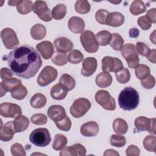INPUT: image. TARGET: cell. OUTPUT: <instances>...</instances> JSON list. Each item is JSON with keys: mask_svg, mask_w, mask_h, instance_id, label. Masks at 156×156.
I'll use <instances>...</instances> for the list:
<instances>
[{"mask_svg": "<svg viewBox=\"0 0 156 156\" xmlns=\"http://www.w3.org/2000/svg\"><path fill=\"white\" fill-rule=\"evenodd\" d=\"M15 130L13 127V121H9L1 127L0 140L3 141H9L13 136Z\"/></svg>", "mask_w": 156, "mask_h": 156, "instance_id": "19", "label": "cell"}, {"mask_svg": "<svg viewBox=\"0 0 156 156\" xmlns=\"http://www.w3.org/2000/svg\"><path fill=\"white\" fill-rule=\"evenodd\" d=\"M87 152L85 147L80 143H76L72 146L65 147L60 153V156H83Z\"/></svg>", "mask_w": 156, "mask_h": 156, "instance_id": "13", "label": "cell"}, {"mask_svg": "<svg viewBox=\"0 0 156 156\" xmlns=\"http://www.w3.org/2000/svg\"><path fill=\"white\" fill-rule=\"evenodd\" d=\"M140 31L137 28L133 27L129 30V37L131 38H136L139 36Z\"/></svg>", "mask_w": 156, "mask_h": 156, "instance_id": "58", "label": "cell"}, {"mask_svg": "<svg viewBox=\"0 0 156 156\" xmlns=\"http://www.w3.org/2000/svg\"><path fill=\"white\" fill-rule=\"evenodd\" d=\"M104 156H106V155H119V154L115 150L109 149L105 151V152L104 153Z\"/></svg>", "mask_w": 156, "mask_h": 156, "instance_id": "59", "label": "cell"}, {"mask_svg": "<svg viewBox=\"0 0 156 156\" xmlns=\"http://www.w3.org/2000/svg\"><path fill=\"white\" fill-rule=\"evenodd\" d=\"M21 113V107L16 104L3 102L0 105V115L3 117L15 118Z\"/></svg>", "mask_w": 156, "mask_h": 156, "instance_id": "11", "label": "cell"}, {"mask_svg": "<svg viewBox=\"0 0 156 156\" xmlns=\"http://www.w3.org/2000/svg\"><path fill=\"white\" fill-rule=\"evenodd\" d=\"M30 141L38 147H46L51 141L49 130L46 128H38L34 130L30 136Z\"/></svg>", "mask_w": 156, "mask_h": 156, "instance_id": "3", "label": "cell"}, {"mask_svg": "<svg viewBox=\"0 0 156 156\" xmlns=\"http://www.w3.org/2000/svg\"><path fill=\"white\" fill-rule=\"evenodd\" d=\"M83 55L82 53L76 49L73 50L68 55V61L73 64H78L83 60Z\"/></svg>", "mask_w": 156, "mask_h": 156, "instance_id": "41", "label": "cell"}, {"mask_svg": "<svg viewBox=\"0 0 156 156\" xmlns=\"http://www.w3.org/2000/svg\"><path fill=\"white\" fill-rule=\"evenodd\" d=\"M130 12L133 15H138L143 13L146 10V6L143 1H133L130 6Z\"/></svg>", "mask_w": 156, "mask_h": 156, "instance_id": "29", "label": "cell"}, {"mask_svg": "<svg viewBox=\"0 0 156 156\" xmlns=\"http://www.w3.org/2000/svg\"><path fill=\"white\" fill-rule=\"evenodd\" d=\"M68 90L61 83L54 85L51 90V96L55 100L63 99L67 95Z\"/></svg>", "mask_w": 156, "mask_h": 156, "instance_id": "23", "label": "cell"}, {"mask_svg": "<svg viewBox=\"0 0 156 156\" xmlns=\"http://www.w3.org/2000/svg\"><path fill=\"white\" fill-rule=\"evenodd\" d=\"M58 73L56 69L51 66H46L39 74L37 83L41 87H45L54 81L57 77Z\"/></svg>", "mask_w": 156, "mask_h": 156, "instance_id": "6", "label": "cell"}, {"mask_svg": "<svg viewBox=\"0 0 156 156\" xmlns=\"http://www.w3.org/2000/svg\"><path fill=\"white\" fill-rule=\"evenodd\" d=\"M47 113L48 117L54 122L62 121L66 116L65 108L59 105H51L48 109Z\"/></svg>", "mask_w": 156, "mask_h": 156, "instance_id": "14", "label": "cell"}, {"mask_svg": "<svg viewBox=\"0 0 156 156\" xmlns=\"http://www.w3.org/2000/svg\"><path fill=\"white\" fill-rule=\"evenodd\" d=\"M36 48L41 55L42 57L45 60L50 58L54 51L53 44L49 41H43L38 43L36 46Z\"/></svg>", "mask_w": 156, "mask_h": 156, "instance_id": "16", "label": "cell"}, {"mask_svg": "<svg viewBox=\"0 0 156 156\" xmlns=\"http://www.w3.org/2000/svg\"><path fill=\"white\" fill-rule=\"evenodd\" d=\"M10 151L13 156H25L26 155L23 146L18 143L13 144L11 146Z\"/></svg>", "mask_w": 156, "mask_h": 156, "instance_id": "46", "label": "cell"}, {"mask_svg": "<svg viewBox=\"0 0 156 156\" xmlns=\"http://www.w3.org/2000/svg\"><path fill=\"white\" fill-rule=\"evenodd\" d=\"M1 37L4 46L7 49H12L19 44L17 35L11 28L3 29L1 32Z\"/></svg>", "mask_w": 156, "mask_h": 156, "instance_id": "8", "label": "cell"}, {"mask_svg": "<svg viewBox=\"0 0 156 156\" xmlns=\"http://www.w3.org/2000/svg\"><path fill=\"white\" fill-rule=\"evenodd\" d=\"M54 46L57 51L66 53L73 48V43L68 38L63 37H58L54 40Z\"/></svg>", "mask_w": 156, "mask_h": 156, "instance_id": "18", "label": "cell"}, {"mask_svg": "<svg viewBox=\"0 0 156 156\" xmlns=\"http://www.w3.org/2000/svg\"><path fill=\"white\" fill-rule=\"evenodd\" d=\"M112 34L107 30H101L96 35V39L98 44L101 46H106L110 44Z\"/></svg>", "mask_w": 156, "mask_h": 156, "instance_id": "31", "label": "cell"}, {"mask_svg": "<svg viewBox=\"0 0 156 156\" xmlns=\"http://www.w3.org/2000/svg\"><path fill=\"white\" fill-rule=\"evenodd\" d=\"M124 16L120 12H113L110 13L106 20V24L112 27H119L124 22Z\"/></svg>", "mask_w": 156, "mask_h": 156, "instance_id": "21", "label": "cell"}, {"mask_svg": "<svg viewBox=\"0 0 156 156\" xmlns=\"http://www.w3.org/2000/svg\"><path fill=\"white\" fill-rule=\"evenodd\" d=\"M66 137L62 134H56L54 138L52 148L55 151H60L65 147L67 144Z\"/></svg>", "mask_w": 156, "mask_h": 156, "instance_id": "30", "label": "cell"}, {"mask_svg": "<svg viewBox=\"0 0 156 156\" xmlns=\"http://www.w3.org/2000/svg\"><path fill=\"white\" fill-rule=\"evenodd\" d=\"M48 118L43 113H37L33 115L30 118V122L35 125H44L47 122Z\"/></svg>", "mask_w": 156, "mask_h": 156, "instance_id": "44", "label": "cell"}, {"mask_svg": "<svg viewBox=\"0 0 156 156\" xmlns=\"http://www.w3.org/2000/svg\"><path fill=\"white\" fill-rule=\"evenodd\" d=\"M32 10L40 19L44 21H50L52 19L51 12L48 7L46 2L43 1H36L33 5Z\"/></svg>", "mask_w": 156, "mask_h": 156, "instance_id": "10", "label": "cell"}, {"mask_svg": "<svg viewBox=\"0 0 156 156\" xmlns=\"http://www.w3.org/2000/svg\"><path fill=\"white\" fill-rule=\"evenodd\" d=\"M136 51L138 52V54H140V55L144 56V57H147V55H148L149 51H150V49L143 42H138L136 43Z\"/></svg>", "mask_w": 156, "mask_h": 156, "instance_id": "52", "label": "cell"}, {"mask_svg": "<svg viewBox=\"0 0 156 156\" xmlns=\"http://www.w3.org/2000/svg\"><path fill=\"white\" fill-rule=\"evenodd\" d=\"M60 83L62 84L68 91H71L76 86L75 80L73 77L68 74H63L60 78Z\"/></svg>", "mask_w": 156, "mask_h": 156, "instance_id": "34", "label": "cell"}, {"mask_svg": "<svg viewBox=\"0 0 156 156\" xmlns=\"http://www.w3.org/2000/svg\"><path fill=\"white\" fill-rule=\"evenodd\" d=\"M135 69V75L140 80H143L150 75V68L147 65L143 64L138 65Z\"/></svg>", "mask_w": 156, "mask_h": 156, "instance_id": "35", "label": "cell"}, {"mask_svg": "<svg viewBox=\"0 0 156 156\" xmlns=\"http://www.w3.org/2000/svg\"><path fill=\"white\" fill-rule=\"evenodd\" d=\"M13 73L10 70V69H9L7 68H2L1 69V78L4 79H7L9 78L13 77Z\"/></svg>", "mask_w": 156, "mask_h": 156, "instance_id": "54", "label": "cell"}, {"mask_svg": "<svg viewBox=\"0 0 156 156\" xmlns=\"http://www.w3.org/2000/svg\"><path fill=\"white\" fill-rule=\"evenodd\" d=\"M97 60L94 57H87L83 60L81 74L83 76L88 77L91 76L96 70Z\"/></svg>", "mask_w": 156, "mask_h": 156, "instance_id": "15", "label": "cell"}, {"mask_svg": "<svg viewBox=\"0 0 156 156\" xmlns=\"http://www.w3.org/2000/svg\"><path fill=\"white\" fill-rule=\"evenodd\" d=\"M122 68V62L118 58L105 56L102 60V69L104 72H114L116 73Z\"/></svg>", "mask_w": 156, "mask_h": 156, "instance_id": "9", "label": "cell"}, {"mask_svg": "<svg viewBox=\"0 0 156 156\" xmlns=\"http://www.w3.org/2000/svg\"><path fill=\"white\" fill-rule=\"evenodd\" d=\"M124 40L119 34L114 33L112 35V38L109 44L114 50L120 51L122 48Z\"/></svg>", "mask_w": 156, "mask_h": 156, "instance_id": "33", "label": "cell"}, {"mask_svg": "<svg viewBox=\"0 0 156 156\" xmlns=\"http://www.w3.org/2000/svg\"><path fill=\"white\" fill-rule=\"evenodd\" d=\"M68 55L64 52H61L56 51L54 55L51 58V61L55 65L63 66L67 63L68 62Z\"/></svg>", "mask_w": 156, "mask_h": 156, "instance_id": "37", "label": "cell"}, {"mask_svg": "<svg viewBox=\"0 0 156 156\" xmlns=\"http://www.w3.org/2000/svg\"><path fill=\"white\" fill-rule=\"evenodd\" d=\"M147 132L151 134L155 135V133H156V132H155V118L151 119L150 125H149V127L147 130Z\"/></svg>", "mask_w": 156, "mask_h": 156, "instance_id": "56", "label": "cell"}, {"mask_svg": "<svg viewBox=\"0 0 156 156\" xmlns=\"http://www.w3.org/2000/svg\"><path fill=\"white\" fill-rule=\"evenodd\" d=\"M69 29L76 34L83 32L85 29L84 21L80 17L72 16L68 21Z\"/></svg>", "mask_w": 156, "mask_h": 156, "instance_id": "20", "label": "cell"}, {"mask_svg": "<svg viewBox=\"0 0 156 156\" xmlns=\"http://www.w3.org/2000/svg\"><path fill=\"white\" fill-rule=\"evenodd\" d=\"M151 119L144 116H139L135 119V126L136 132H143L148 130Z\"/></svg>", "mask_w": 156, "mask_h": 156, "instance_id": "28", "label": "cell"}, {"mask_svg": "<svg viewBox=\"0 0 156 156\" xmlns=\"http://www.w3.org/2000/svg\"><path fill=\"white\" fill-rule=\"evenodd\" d=\"M46 34V27L41 24H35L30 29V35L34 40H40L44 38Z\"/></svg>", "mask_w": 156, "mask_h": 156, "instance_id": "25", "label": "cell"}, {"mask_svg": "<svg viewBox=\"0 0 156 156\" xmlns=\"http://www.w3.org/2000/svg\"><path fill=\"white\" fill-rule=\"evenodd\" d=\"M29 125V120L24 115H19L16 116L13 121V127L15 133L21 132L26 130Z\"/></svg>", "mask_w": 156, "mask_h": 156, "instance_id": "22", "label": "cell"}, {"mask_svg": "<svg viewBox=\"0 0 156 156\" xmlns=\"http://www.w3.org/2000/svg\"><path fill=\"white\" fill-rule=\"evenodd\" d=\"M27 94V90L26 87L24 85H21L20 87L16 90L11 92V96L14 99L17 100L23 99Z\"/></svg>", "mask_w": 156, "mask_h": 156, "instance_id": "43", "label": "cell"}, {"mask_svg": "<svg viewBox=\"0 0 156 156\" xmlns=\"http://www.w3.org/2000/svg\"><path fill=\"white\" fill-rule=\"evenodd\" d=\"M91 102L86 98H80L76 99L70 107L71 115L76 118L83 116L91 108Z\"/></svg>", "mask_w": 156, "mask_h": 156, "instance_id": "4", "label": "cell"}, {"mask_svg": "<svg viewBox=\"0 0 156 156\" xmlns=\"http://www.w3.org/2000/svg\"><path fill=\"white\" fill-rule=\"evenodd\" d=\"M141 85L146 89L152 88L155 84V79L153 76L149 75L146 78L141 80Z\"/></svg>", "mask_w": 156, "mask_h": 156, "instance_id": "51", "label": "cell"}, {"mask_svg": "<svg viewBox=\"0 0 156 156\" xmlns=\"http://www.w3.org/2000/svg\"><path fill=\"white\" fill-rule=\"evenodd\" d=\"M113 129L115 133L119 135L126 134L128 130V125L125 120L116 118L113 122Z\"/></svg>", "mask_w": 156, "mask_h": 156, "instance_id": "26", "label": "cell"}, {"mask_svg": "<svg viewBox=\"0 0 156 156\" xmlns=\"http://www.w3.org/2000/svg\"><path fill=\"white\" fill-rule=\"evenodd\" d=\"M140 102V96L135 89L129 87L123 89L118 96V104L124 110L135 109Z\"/></svg>", "mask_w": 156, "mask_h": 156, "instance_id": "2", "label": "cell"}, {"mask_svg": "<svg viewBox=\"0 0 156 156\" xmlns=\"http://www.w3.org/2000/svg\"><path fill=\"white\" fill-rule=\"evenodd\" d=\"M22 2V1H8V4L11 6H14V5H18L19 4H20Z\"/></svg>", "mask_w": 156, "mask_h": 156, "instance_id": "60", "label": "cell"}, {"mask_svg": "<svg viewBox=\"0 0 156 156\" xmlns=\"http://www.w3.org/2000/svg\"><path fill=\"white\" fill-rule=\"evenodd\" d=\"M30 104L34 108H41L46 105V98L45 96L41 93H36L31 98Z\"/></svg>", "mask_w": 156, "mask_h": 156, "instance_id": "27", "label": "cell"}, {"mask_svg": "<svg viewBox=\"0 0 156 156\" xmlns=\"http://www.w3.org/2000/svg\"><path fill=\"white\" fill-rule=\"evenodd\" d=\"M155 54H156V50L155 49L150 50L148 55H147V58L148 60L152 63H155Z\"/></svg>", "mask_w": 156, "mask_h": 156, "instance_id": "57", "label": "cell"}, {"mask_svg": "<svg viewBox=\"0 0 156 156\" xmlns=\"http://www.w3.org/2000/svg\"><path fill=\"white\" fill-rule=\"evenodd\" d=\"M128 66L130 68H135L139 65V57L138 53L132 54L125 58Z\"/></svg>", "mask_w": 156, "mask_h": 156, "instance_id": "47", "label": "cell"}, {"mask_svg": "<svg viewBox=\"0 0 156 156\" xmlns=\"http://www.w3.org/2000/svg\"><path fill=\"white\" fill-rule=\"evenodd\" d=\"M121 51V54L124 58L132 54L138 53L136 51L135 46L131 43L126 44L124 46H122Z\"/></svg>", "mask_w": 156, "mask_h": 156, "instance_id": "49", "label": "cell"}, {"mask_svg": "<svg viewBox=\"0 0 156 156\" xmlns=\"http://www.w3.org/2000/svg\"><path fill=\"white\" fill-rule=\"evenodd\" d=\"M115 74L116 80L120 83H126L128 82L130 79V73L129 69L126 68H122L121 71Z\"/></svg>", "mask_w": 156, "mask_h": 156, "instance_id": "40", "label": "cell"}, {"mask_svg": "<svg viewBox=\"0 0 156 156\" xmlns=\"http://www.w3.org/2000/svg\"><path fill=\"white\" fill-rule=\"evenodd\" d=\"M155 14H156V9L153 8L150 10H149L146 13V16L150 20L152 23H155L156 20H155Z\"/></svg>", "mask_w": 156, "mask_h": 156, "instance_id": "55", "label": "cell"}, {"mask_svg": "<svg viewBox=\"0 0 156 156\" xmlns=\"http://www.w3.org/2000/svg\"><path fill=\"white\" fill-rule=\"evenodd\" d=\"M137 23L143 30H148L152 26L151 21L146 15L141 16L140 18H138Z\"/></svg>", "mask_w": 156, "mask_h": 156, "instance_id": "50", "label": "cell"}, {"mask_svg": "<svg viewBox=\"0 0 156 156\" xmlns=\"http://www.w3.org/2000/svg\"><path fill=\"white\" fill-rule=\"evenodd\" d=\"M140 151L139 148L135 145H130L126 149V154L127 156H138L140 155Z\"/></svg>", "mask_w": 156, "mask_h": 156, "instance_id": "53", "label": "cell"}, {"mask_svg": "<svg viewBox=\"0 0 156 156\" xmlns=\"http://www.w3.org/2000/svg\"><path fill=\"white\" fill-rule=\"evenodd\" d=\"M21 80L12 77L4 79L0 83L1 86V97L6 93L7 91L12 92L21 86Z\"/></svg>", "mask_w": 156, "mask_h": 156, "instance_id": "12", "label": "cell"}, {"mask_svg": "<svg viewBox=\"0 0 156 156\" xmlns=\"http://www.w3.org/2000/svg\"><path fill=\"white\" fill-rule=\"evenodd\" d=\"M96 84L100 88L109 87L112 83V77L107 72L100 73L96 77Z\"/></svg>", "mask_w": 156, "mask_h": 156, "instance_id": "24", "label": "cell"}, {"mask_svg": "<svg viewBox=\"0 0 156 156\" xmlns=\"http://www.w3.org/2000/svg\"><path fill=\"white\" fill-rule=\"evenodd\" d=\"M155 30L150 35V40L155 44Z\"/></svg>", "mask_w": 156, "mask_h": 156, "instance_id": "61", "label": "cell"}, {"mask_svg": "<svg viewBox=\"0 0 156 156\" xmlns=\"http://www.w3.org/2000/svg\"><path fill=\"white\" fill-rule=\"evenodd\" d=\"M55 124L58 129L65 132L69 130L71 127V121L67 116L62 121L56 122Z\"/></svg>", "mask_w": 156, "mask_h": 156, "instance_id": "45", "label": "cell"}, {"mask_svg": "<svg viewBox=\"0 0 156 156\" xmlns=\"http://www.w3.org/2000/svg\"><path fill=\"white\" fill-rule=\"evenodd\" d=\"M74 8L77 13L80 14H86L90 12L91 6L88 1L79 0L76 2Z\"/></svg>", "mask_w": 156, "mask_h": 156, "instance_id": "36", "label": "cell"}, {"mask_svg": "<svg viewBox=\"0 0 156 156\" xmlns=\"http://www.w3.org/2000/svg\"><path fill=\"white\" fill-rule=\"evenodd\" d=\"M126 143V138L122 135H112L110 138V144L113 146L121 147Z\"/></svg>", "mask_w": 156, "mask_h": 156, "instance_id": "42", "label": "cell"}, {"mask_svg": "<svg viewBox=\"0 0 156 156\" xmlns=\"http://www.w3.org/2000/svg\"><path fill=\"white\" fill-rule=\"evenodd\" d=\"M95 100L105 110H114L116 108L115 100L107 91H98L95 94Z\"/></svg>", "mask_w": 156, "mask_h": 156, "instance_id": "7", "label": "cell"}, {"mask_svg": "<svg viewBox=\"0 0 156 156\" xmlns=\"http://www.w3.org/2000/svg\"><path fill=\"white\" fill-rule=\"evenodd\" d=\"M52 16L54 19L59 20L65 17L66 13V6L64 4H59L53 7L52 10Z\"/></svg>", "mask_w": 156, "mask_h": 156, "instance_id": "32", "label": "cell"}, {"mask_svg": "<svg viewBox=\"0 0 156 156\" xmlns=\"http://www.w3.org/2000/svg\"><path fill=\"white\" fill-rule=\"evenodd\" d=\"M156 137L154 135H147L143 140V146L149 152H155Z\"/></svg>", "mask_w": 156, "mask_h": 156, "instance_id": "39", "label": "cell"}, {"mask_svg": "<svg viewBox=\"0 0 156 156\" xmlns=\"http://www.w3.org/2000/svg\"><path fill=\"white\" fill-rule=\"evenodd\" d=\"M80 42L84 49L89 53H94L99 49V44L96 41V37L91 30H85L82 33Z\"/></svg>", "mask_w": 156, "mask_h": 156, "instance_id": "5", "label": "cell"}, {"mask_svg": "<svg viewBox=\"0 0 156 156\" xmlns=\"http://www.w3.org/2000/svg\"><path fill=\"white\" fill-rule=\"evenodd\" d=\"M33 2L31 1H22V2L16 5V10L21 15H26L30 13L33 9Z\"/></svg>", "mask_w": 156, "mask_h": 156, "instance_id": "38", "label": "cell"}, {"mask_svg": "<svg viewBox=\"0 0 156 156\" xmlns=\"http://www.w3.org/2000/svg\"><path fill=\"white\" fill-rule=\"evenodd\" d=\"M99 125L95 121H89L80 127V133L84 136H94L99 132Z\"/></svg>", "mask_w": 156, "mask_h": 156, "instance_id": "17", "label": "cell"}, {"mask_svg": "<svg viewBox=\"0 0 156 156\" xmlns=\"http://www.w3.org/2000/svg\"><path fill=\"white\" fill-rule=\"evenodd\" d=\"M110 13L104 9H99L98 10L96 14L95 18L96 21L101 24H106V20L107 16Z\"/></svg>", "mask_w": 156, "mask_h": 156, "instance_id": "48", "label": "cell"}, {"mask_svg": "<svg viewBox=\"0 0 156 156\" xmlns=\"http://www.w3.org/2000/svg\"><path fill=\"white\" fill-rule=\"evenodd\" d=\"M15 76L28 79L34 77L41 66L42 60L38 52L32 46L21 45L2 57Z\"/></svg>", "mask_w": 156, "mask_h": 156, "instance_id": "1", "label": "cell"}]
</instances>
